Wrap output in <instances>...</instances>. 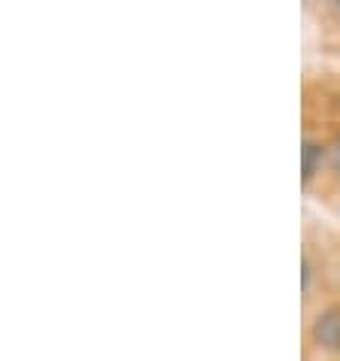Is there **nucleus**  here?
<instances>
[{"label": "nucleus", "instance_id": "obj_4", "mask_svg": "<svg viewBox=\"0 0 340 361\" xmlns=\"http://www.w3.org/2000/svg\"><path fill=\"white\" fill-rule=\"evenodd\" d=\"M334 164H337V170H340V140H337V146H334Z\"/></svg>", "mask_w": 340, "mask_h": 361}, {"label": "nucleus", "instance_id": "obj_1", "mask_svg": "<svg viewBox=\"0 0 340 361\" xmlns=\"http://www.w3.org/2000/svg\"><path fill=\"white\" fill-rule=\"evenodd\" d=\"M310 337L319 349L340 353V310H322L310 325Z\"/></svg>", "mask_w": 340, "mask_h": 361}, {"label": "nucleus", "instance_id": "obj_2", "mask_svg": "<svg viewBox=\"0 0 340 361\" xmlns=\"http://www.w3.org/2000/svg\"><path fill=\"white\" fill-rule=\"evenodd\" d=\"M322 158H325L322 143H316V140H304L301 143V183L304 185L316 176V170L322 167Z\"/></svg>", "mask_w": 340, "mask_h": 361}, {"label": "nucleus", "instance_id": "obj_3", "mask_svg": "<svg viewBox=\"0 0 340 361\" xmlns=\"http://www.w3.org/2000/svg\"><path fill=\"white\" fill-rule=\"evenodd\" d=\"M307 286H310V262L307 258H301V288L307 292Z\"/></svg>", "mask_w": 340, "mask_h": 361}]
</instances>
